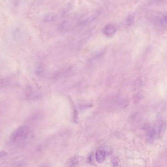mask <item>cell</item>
Segmentation results:
<instances>
[{"label": "cell", "instance_id": "obj_1", "mask_svg": "<svg viewBox=\"0 0 167 167\" xmlns=\"http://www.w3.org/2000/svg\"><path fill=\"white\" fill-rule=\"evenodd\" d=\"M34 137L32 131L27 126H22L17 128L11 136V140L13 143L23 144L31 140Z\"/></svg>", "mask_w": 167, "mask_h": 167}, {"label": "cell", "instance_id": "obj_2", "mask_svg": "<svg viewBox=\"0 0 167 167\" xmlns=\"http://www.w3.org/2000/svg\"><path fill=\"white\" fill-rule=\"evenodd\" d=\"M25 96L27 99L30 100H38L43 97V94L41 92L30 87L26 88Z\"/></svg>", "mask_w": 167, "mask_h": 167}, {"label": "cell", "instance_id": "obj_3", "mask_svg": "<svg viewBox=\"0 0 167 167\" xmlns=\"http://www.w3.org/2000/svg\"><path fill=\"white\" fill-rule=\"evenodd\" d=\"M117 31V27L114 24H109L104 27L103 33L106 36L111 37L115 35Z\"/></svg>", "mask_w": 167, "mask_h": 167}, {"label": "cell", "instance_id": "obj_4", "mask_svg": "<svg viewBox=\"0 0 167 167\" xmlns=\"http://www.w3.org/2000/svg\"><path fill=\"white\" fill-rule=\"evenodd\" d=\"M156 137H159L162 135L165 128V124L162 120H159L156 123L155 128Z\"/></svg>", "mask_w": 167, "mask_h": 167}, {"label": "cell", "instance_id": "obj_5", "mask_svg": "<svg viewBox=\"0 0 167 167\" xmlns=\"http://www.w3.org/2000/svg\"><path fill=\"white\" fill-rule=\"evenodd\" d=\"M156 137V134L155 132V128L150 127L147 130L146 139L147 141L149 143H153Z\"/></svg>", "mask_w": 167, "mask_h": 167}, {"label": "cell", "instance_id": "obj_6", "mask_svg": "<svg viewBox=\"0 0 167 167\" xmlns=\"http://www.w3.org/2000/svg\"><path fill=\"white\" fill-rule=\"evenodd\" d=\"M106 154L104 150H98L96 151L95 154V157H96V161L98 163H102L106 158Z\"/></svg>", "mask_w": 167, "mask_h": 167}, {"label": "cell", "instance_id": "obj_7", "mask_svg": "<svg viewBox=\"0 0 167 167\" xmlns=\"http://www.w3.org/2000/svg\"><path fill=\"white\" fill-rule=\"evenodd\" d=\"M72 23L70 21H64L59 26V29L61 31H68L72 27Z\"/></svg>", "mask_w": 167, "mask_h": 167}, {"label": "cell", "instance_id": "obj_8", "mask_svg": "<svg viewBox=\"0 0 167 167\" xmlns=\"http://www.w3.org/2000/svg\"><path fill=\"white\" fill-rule=\"evenodd\" d=\"M57 18V15L53 13H51L44 16L43 18V21L46 23L52 22L56 20Z\"/></svg>", "mask_w": 167, "mask_h": 167}, {"label": "cell", "instance_id": "obj_9", "mask_svg": "<svg viewBox=\"0 0 167 167\" xmlns=\"http://www.w3.org/2000/svg\"><path fill=\"white\" fill-rule=\"evenodd\" d=\"M103 54L102 51H98L94 54L92 56L91 58L90 59V62L91 63H96L97 62H98L100 59L102 57Z\"/></svg>", "mask_w": 167, "mask_h": 167}, {"label": "cell", "instance_id": "obj_10", "mask_svg": "<svg viewBox=\"0 0 167 167\" xmlns=\"http://www.w3.org/2000/svg\"><path fill=\"white\" fill-rule=\"evenodd\" d=\"M83 159V157L82 156H75L74 157H73L69 162V166L71 167H73L78 164L79 162H80Z\"/></svg>", "mask_w": 167, "mask_h": 167}, {"label": "cell", "instance_id": "obj_11", "mask_svg": "<svg viewBox=\"0 0 167 167\" xmlns=\"http://www.w3.org/2000/svg\"><path fill=\"white\" fill-rule=\"evenodd\" d=\"M134 16L132 15H129L127 17L126 20H125V25L129 27L130 25H131L132 24L134 23Z\"/></svg>", "mask_w": 167, "mask_h": 167}, {"label": "cell", "instance_id": "obj_12", "mask_svg": "<svg viewBox=\"0 0 167 167\" xmlns=\"http://www.w3.org/2000/svg\"><path fill=\"white\" fill-rule=\"evenodd\" d=\"M158 21L159 24L162 25H167V14H163L162 16L158 18Z\"/></svg>", "mask_w": 167, "mask_h": 167}, {"label": "cell", "instance_id": "obj_13", "mask_svg": "<svg viewBox=\"0 0 167 167\" xmlns=\"http://www.w3.org/2000/svg\"><path fill=\"white\" fill-rule=\"evenodd\" d=\"M112 163L114 167H120V161L118 158H114V159H112Z\"/></svg>", "mask_w": 167, "mask_h": 167}, {"label": "cell", "instance_id": "obj_14", "mask_svg": "<svg viewBox=\"0 0 167 167\" xmlns=\"http://www.w3.org/2000/svg\"><path fill=\"white\" fill-rule=\"evenodd\" d=\"M6 84L5 80L3 78H0V88H3Z\"/></svg>", "mask_w": 167, "mask_h": 167}, {"label": "cell", "instance_id": "obj_15", "mask_svg": "<svg viewBox=\"0 0 167 167\" xmlns=\"http://www.w3.org/2000/svg\"><path fill=\"white\" fill-rule=\"evenodd\" d=\"M8 155V153L5 151H0V159Z\"/></svg>", "mask_w": 167, "mask_h": 167}, {"label": "cell", "instance_id": "obj_16", "mask_svg": "<svg viewBox=\"0 0 167 167\" xmlns=\"http://www.w3.org/2000/svg\"><path fill=\"white\" fill-rule=\"evenodd\" d=\"M104 151L106 153V155H110V153H112V150H111V149L108 148H106L105 150H104Z\"/></svg>", "mask_w": 167, "mask_h": 167}]
</instances>
